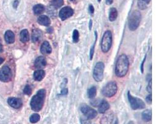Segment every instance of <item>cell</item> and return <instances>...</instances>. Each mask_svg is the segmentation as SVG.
<instances>
[{
	"label": "cell",
	"mask_w": 165,
	"mask_h": 124,
	"mask_svg": "<svg viewBox=\"0 0 165 124\" xmlns=\"http://www.w3.org/2000/svg\"><path fill=\"white\" fill-rule=\"evenodd\" d=\"M150 1L151 0H138L137 1L138 7L142 10L145 9Z\"/></svg>",
	"instance_id": "cb8c5ba5"
},
{
	"label": "cell",
	"mask_w": 165,
	"mask_h": 124,
	"mask_svg": "<svg viewBox=\"0 0 165 124\" xmlns=\"http://www.w3.org/2000/svg\"><path fill=\"white\" fill-rule=\"evenodd\" d=\"M147 90L149 93H152V79L149 80V82H148V84L147 86Z\"/></svg>",
	"instance_id": "1f68e13d"
},
{
	"label": "cell",
	"mask_w": 165,
	"mask_h": 124,
	"mask_svg": "<svg viewBox=\"0 0 165 124\" xmlns=\"http://www.w3.org/2000/svg\"><path fill=\"white\" fill-rule=\"evenodd\" d=\"M42 38V32L39 29H34L32 33V41L34 43L40 41Z\"/></svg>",
	"instance_id": "9a60e30c"
},
{
	"label": "cell",
	"mask_w": 165,
	"mask_h": 124,
	"mask_svg": "<svg viewBox=\"0 0 165 124\" xmlns=\"http://www.w3.org/2000/svg\"><path fill=\"white\" fill-rule=\"evenodd\" d=\"M37 21L39 24L41 26H48L51 24V21L50 19L46 16L43 15L40 16V17L37 19Z\"/></svg>",
	"instance_id": "e0dca14e"
},
{
	"label": "cell",
	"mask_w": 165,
	"mask_h": 124,
	"mask_svg": "<svg viewBox=\"0 0 165 124\" xmlns=\"http://www.w3.org/2000/svg\"><path fill=\"white\" fill-rule=\"evenodd\" d=\"M118 91V86L114 81L109 82L102 89V94L107 98H111L114 96Z\"/></svg>",
	"instance_id": "52a82bcc"
},
{
	"label": "cell",
	"mask_w": 165,
	"mask_h": 124,
	"mask_svg": "<svg viewBox=\"0 0 165 124\" xmlns=\"http://www.w3.org/2000/svg\"><path fill=\"white\" fill-rule=\"evenodd\" d=\"M74 14V10L70 6L62 8L60 11L59 16L62 21H65Z\"/></svg>",
	"instance_id": "30bf717a"
},
{
	"label": "cell",
	"mask_w": 165,
	"mask_h": 124,
	"mask_svg": "<svg viewBox=\"0 0 165 124\" xmlns=\"http://www.w3.org/2000/svg\"><path fill=\"white\" fill-rule=\"evenodd\" d=\"M95 42H94L93 45H92V47H91V48H90V60H92L93 59V57L94 52H95V44H96V42H97V31H95Z\"/></svg>",
	"instance_id": "4316f807"
},
{
	"label": "cell",
	"mask_w": 165,
	"mask_h": 124,
	"mask_svg": "<svg viewBox=\"0 0 165 124\" xmlns=\"http://www.w3.org/2000/svg\"><path fill=\"white\" fill-rule=\"evenodd\" d=\"M40 52L44 55L50 54L52 52V48L50 43L47 41H45L41 45Z\"/></svg>",
	"instance_id": "5bb4252c"
},
{
	"label": "cell",
	"mask_w": 165,
	"mask_h": 124,
	"mask_svg": "<svg viewBox=\"0 0 165 124\" xmlns=\"http://www.w3.org/2000/svg\"><path fill=\"white\" fill-rule=\"evenodd\" d=\"M104 69L105 64L102 62H98L95 66L93 72V77L97 82H100L103 80Z\"/></svg>",
	"instance_id": "8992f818"
},
{
	"label": "cell",
	"mask_w": 165,
	"mask_h": 124,
	"mask_svg": "<svg viewBox=\"0 0 165 124\" xmlns=\"http://www.w3.org/2000/svg\"><path fill=\"white\" fill-rule=\"evenodd\" d=\"M112 45V34L110 30L105 32L101 42V48L104 53H107Z\"/></svg>",
	"instance_id": "277c9868"
},
{
	"label": "cell",
	"mask_w": 165,
	"mask_h": 124,
	"mask_svg": "<svg viewBox=\"0 0 165 124\" xmlns=\"http://www.w3.org/2000/svg\"><path fill=\"white\" fill-rule=\"evenodd\" d=\"M81 124H91V123L89 121V119H88L86 117L81 118Z\"/></svg>",
	"instance_id": "4dcf8cb0"
},
{
	"label": "cell",
	"mask_w": 165,
	"mask_h": 124,
	"mask_svg": "<svg viewBox=\"0 0 165 124\" xmlns=\"http://www.w3.org/2000/svg\"><path fill=\"white\" fill-rule=\"evenodd\" d=\"M110 107L108 102L105 100H103L98 106V112L101 114H105L110 109Z\"/></svg>",
	"instance_id": "2e32d148"
},
{
	"label": "cell",
	"mask_w": 165,
	"mask_h": 124,
	"mask_svg": "<svg viewBox=\"0 0 165 124\" xmlns=\"http://www.w3.org/2000/svg\"><path fill=\"white\" fill-rule=\"evenodd\" d=\"M46 96V91L44 89H40L37 93L32 97L30 101L31 109L35 112H39L44 105Z\"/></svg>",
	"instance_id": "7a4b0ae2"
},
{
	"label": "cell",
	"mask_w": 165,
	"mask_h": 124,
	"mask_svg": "<svg viewBox=\"0 0 165 124\" xmlns=\"http://www.w3.org/2000/svg\"><path fill=\"white\" fill-rule=\"evenodd\" d=\"M45 76V72L42 69L37 70V71H35L34 73V79L35 81H41L43 79Z\"/></svg>",
	"instance_id": "d6986e66"
},
{
	"label": "cell",
	"mask_w": 165,
	"mask_h": 124,
	"mask_svg": "<svg viewBox=\"0 0 165 124\" xmlns=\"http://www.w3.org/2000/svg\"><path fill=\"white\" fill-rule=\"evenodd\" d=\"M87 95L90 99H93L97 95V88L95 86L90 88L87 91Z\"/></svg>",
	"instance_id": "d4e9b609"
},
{
	"label": "cell",
	"mask_w": 165,
	"mask_h": 124,
	"mask_svg": "<svg viewBox=\"0 0 165 124\" xmlns=\"http://www.w3.org/2000/svg\"><path fill=\"white\" fill-rule=\"evenodd\" d=\"M127 97H128V100L131 105V108L133 110H137V109H143L145 108V104L143 101V100L140 99L138 98H134L133 97L130 92L129 91L127 93Z\"/></svg>",
	"instance_id": "5b68a950"
},
{
	"label": "cell",
	"mask_w": 165,
	"mask_h": 124,
	"mask_svg": "<svg viewBox=\"0 0 165 124\" xmlns=\"http://www.w3.org/2000/svg\"><path fill=\"white\" fill-rule=\"evenodd\" d=\"M98 2H100L101 0H98Z\"/></svg>",
	"instance_id": "f6af8a7d"
},
{
	"label": "cell",
	"mask_w": 165,
	"mask_h": 124,
	"mask_svg": "<svg viewBox=\"0 0 165 124\" xmlns=\"http://www.w3.org/2000/svg\"><path fill=\"white\" fill-rule=\"evenodd\" d=\"M64 4V0H51V6L55 8L58 9L61 8Z\"/></svg>",
	"instance_id": "484cf974"
},
{
	"label": "cell",
	"mask_w": 165,
	"mask_h": 124,
	"mask_svg": "<svg viewBox=\"0 0 165 124\" xmlns=\"http://www.w3.org/2000/svg\"><path fill=\"white\" fill-rule=\"evenodd\" d=\"M34 65L37 68L41 69L46 65V60L44 57H39L35 61Z\"/></svg>",
	"instance_id": "4fadbf2b"
},
{
	"label": "cell",
	"mask_w": 165,
	"mask_h": 124,
	"mask_svg": "<svg viewBox=\"0 0 165 124\" xmlns=\"http://www.w3.org/2000/svg\"><path fill=\"white\" fill-rule=\"evenodd\" d=\"M146 101L147 102V103L148 104H152V94H149L147 98H146Z\"/></svg>",
	"instance_id": "836d02e7"
},
{
	"label": "cell",
	"mask_w": 165,
	"mask_h": 124,
	"mask_svg": "<svg viewBox=\"0 0 165 124\" xmlns=\"http://www.w3.org/2000/svg\"><path fill=\"white\" fill-rule=\"evenodd\" d=\"M47 31H48V33H52L53 30V29L51 28H49L48 29H47Z\"/></svg>",
	"instance_id": "ab89813d"
},
{
	"label": "cell",
	"mask_w": 165,
	"mask_h": 124,
	"mask_svg": "<svg viewBox=\"0 0 165 124\" xmlns=\"http://www.w3.org/2000/svg\"><path fill=\"white\" fill-rule=\"evenodd\" d=\"M12 78V72L8 66H4L0 69V80L3 82L7 83Z\"/></svg>",
	"instance_id": "9c48e42d"
},
{
	"label": "cell",
	"mask_w": 165,
	"mask_h": 124,
	"mask_svg": "<svg viewBox=\"0 0 165 124\" xmlns=\"http://www.w3.org/2000/svg\"><path fill=\"white\" fill-rule=\"evenodd\" d=\"M146 60V55L145 56L144 58H143V60L142 62V64H141V65H140V70H141V72L143 73V65H144V63H145V62Z\"/></svg>",
	"instance_id": "e575fe53"
},
{
	"label": "cell",
	"mask_w": 165,
	"mask_h": 124,
	"mask_svg": "<svg viewBox=\"0 0 165 124\" xmlns=\"http://www.w3.org/2000/svg\"><path fill=\"white\" fill-rule=\"evenodd\" d=\"M113 3V0H106V4L107 5H111Z\"/></svg>",
	"instance_id": "74e56055"
},
{
	"label": "cell",
	"mask_w": 165,
	"mask_h": 124,
	"mask_svg": "<svg viewBox=\"0 0 165 124\" xmlns=\"http://www.w3.org/2000/svg\"><path fill=\"white\" fill-rule=\"evenodd\" d=\"M119 123V122H118V120H116V122H115V123H114V124H118Z\"/></svg>",
	"instance_id": "7bdbcfd3"
},
{
	"label": "cell",
	"mask_w": 165,
	"mask_h": 124,
	"mask_svg": "<svg viewBox=\"0 0 165 124\" xmlns=\"http://www.w3.org/2000/svg\"><path fill=\"white\" fill-rule=\"evenodd\" d=\"M142 120L145 122H148L152 120V110L147 109L145 111H143L142 114Z\"/></svg>",
	"instance_id": "ffe728a7"
},
{
	"label": "cell",
	"mask_w": 165,
	"mask_h": 124,
	"mask_svg": "<svg viewBox=\"0 0 165 124\" xmlns=\"http://www.w3.org/2000/svg\"><path fill=\"white\" fill-rule=\"evenodd\" d=\"M9 105L14 109H19L22 106V101L19 98H10L8 100Z\"/></svg>",
	"instance_id": "8fae6325"
},
{
	"label": "cell",
	"mask_w": 165,
	"mask_h": 124,
	"mask_svg": "<svg viewBox=\"0 0 165 124\" xmlns=\"http://www.w3.org/2000/svg\"><path fill=\"white\" fill-rule=\"evenodd\" d=\"M114 118L113 112H109L103 116L100 120V124H111Z\"/></svg>",
	"instance_id": "7c38bea8"
},
{
	"label": "cell",
	"mask_w": 165,
	"mask_h": 124,
	"mask_svg": "<svg viewBox=\"0 0 165 124\" xmlns=\"http://www.w3.org/2000/svg\"><path fill=\"white\" fill-rule=\"evenodd\" d=\"M141 21V14L139 11H133L129 18L128 26L131 31L136 30L140 25Z\"/></svg>",
	"instance_id": "3957f363"
},
{
	"label": "cell",
	"mask_w": 165,
	"mask_h": 124,
	"mask_svg": "<svg viewBox=\"0 0 165 124\" xmlns=\"http://www.w3.org/2000/svg\"><path fill=\"white\" fill-rule=\"evenodd\" d=\"M70 1H75V0H70Z\"/></svg>",
	"instance_id": "ee69618b"
},
{
	"label": "cell",
	"mask_w": 165,
	"mask_h": 124,
	"mask_svg": "<svg viewBox=\"0 0 165 124\" xmlns=\"http://www.w3.org/2000/svg\"><path fill=\"white\" fill-rule=\"evenodd\" d=\"M33 11L35 14L36 15L40 14L45 11V6L41 4H36L33 8Z\"/></svg>",
	"instance_id": "7402d4cb"
},
{
	"label": "cell",
	"mask_w": 165,
	"mask_h": 124,
	"mask_svg": "<svg viewBox=\"0 0 165 124\" xmlns=\"http://www.w3.org/2000/svg\"><path fill=\"white\" fill-rule=\"evenodd\" d=\"M4 62V58H1V57H0V64H2Z\"/></svg>",
	"instance_id": "60d3db41"
},
{
	"label": "cell",
	"mask_w": 165,
	"mask_h": 124,
	"mask_svg": "<svg viewBox=\"0 0 165 124\" xmlns=\"http://www.w3.org/2000/svg\"><path fill=\"white\" fill-rule=\"evenodd\" d=\"M4 39L8 44H13L15 40V35L12 31L8 30L4 34Z\"/></svg>",
	"instance_id": "ac0fdd59"
},
{
	"label": "cell",
	"mask_w": 165,
	"mask_h": 124,
	"mask_svg": "<svg viewBox=\"0 0 165 124\" xmlns=\"http://www.w3.org/2000/svg\"><path fill=\"white\" fill-rule=\"evenodd\" d=\"M117 17H118V11L115 8H111L110 9L109 20L111 22H113L116 19Z\"/></svg>",
	"instance_id": "603a6c76"
},
{
	"label": "cell",
	"mask_w": 165,
	"mask_h": 124,
	"mask_svg": "<svg viewBox=\"0 0 165 124\" xmlns=\"http://www.w3.org/2000/svg\"><path fill=\"white\" fill-rule=\"evenodd\" d=\"M72 40L74 43H77L79 40V32L76 29H75L73 31Z\"/></svg>",
	"instance_id": "f1b7e54d"
},
{
	"label": "cell",
	"mask_w": 165,
	"mask_h": 124,
	"mask_svg": "<svg viewBox=\"0 0 165 124\" xmlns=\"http://www.w3.org/2000/svg\"><path fill=\"white\" fill-rule=\"evenodd\" d=\"M68 93V90L67 89H63L62 91H61V95H66Z\"/></svg>",
	"instance_id": "d590c367"
},
{
	"label": "cell",
	"mask_w": 165,
	"mask_h": 124,
	"mask_svg": "<svg viewBox=\"0 0 165 124\" xmlns=\"http://www.w3.org/2000/svg\"><path fill=\"white\" fill-rule=\"evenodd\" d=\"M24 93L29 96L32 94V88L29 85L25 86V87L24 89Z\"/></svg>",
	"instance_id": "f546056e"
},
{
	"label": "cell",
	"mask_w": 165,
	"mask_h": 124,
	"mask_svg": "<svg viewBox=\"0 0 165 124\" xmlns=\"http://www.w3.org/2000/svg\"><path fill=\"white\" fill-rule=\"evenodd\" d=\"M129 67V62L127 57L124 54L120 55L117 60L116 64L115 73L116 76L119 78L126 76L127 73L128 72Z\"/></svg>",
	"instance_id": "6da1fadb"
},
{
	"label": "cell",
	"mask_w": 165,
	"mask_h": 124,
	"mask_svg": "<svg viewBox=\"0 0 165 124\" xmlns=\"http://www.w3.org/2000/svg\"><path fill=\"white\" fill-rule=\"evenodd\" d=\"M20 40L23 43H25L29 40V34L27 30L24 29L20 32Z\"/></svg>",
	"instance_id": "44dd1931"
},
{
	"label": "cell",
	"mask_w": 165,
	"mask_h": 124,
	"mask_svg": "<svg viewBox=\"0 0 165 124\" xmlns=\"http://www.w3.org/2000/svg\"><path fill=\"white\" fill-rule=\"evenodd\" d=\"M88 11H89V13L90 14H93L94 13V11H95V9H94V7L92 4H89V6H88Z\"/></svg>",
	"instance_id": "d6a6232c"
},
{
	"label": "cell",
	"mask_w": 165,
	"mask_h": 124,
	"mask_svg": "<svg viewBox=\"0 0 165 124\" xmlns=\"http://www.w3.org/2000/svg\"><path fill=\"white\" fill-rule=\"evenodd\" d=\"M81 111L84 117L89 120L93 119L97 115V112L88 106L82 104L81 106Z\"/></svg>",
	"instance_id": "ba28073f"
},
{
	"label": "cell",
	"mask_w": 165,
	"mask_h": 124,
	"mask_svg": "<svg viewBox=\"0 0 165 124\" xmlns=\"http://www.w3.org/2000/svg\"><path fill=\"white\" fill-rule=\"evenodd\" d=\"M3 51V47L2 45L0 44V52H1Z\"/></svg>",
	"instance_id": "b9f144b4"
},
{
	"label": "cell",
	"mask_w": 165,
	"mask_h": 124,
	"mask_svg": "<svg viewBox=\"0 0 165 124\" xmlns=\"http://www.w3.org/2000/svg\"><path fill=\"white\" fill-rule=\"evenodd\" d=\"M92 26V19H90V21H89V26H88L89 29H90V30H91Z\"/></svg>",
	"instance_id": "f35d334b"
},
{
	"label": "cell",
	"mask_w": 165,
	"mask_h": 124,
	"mask_svg": "<svg viewBox=\"0 0 165 124\" xmlns=\"http://www.w3.org/2000/svg\"><path fill=\"white\" fill-rule=\"evenodd\" d=\"M18 4H19V1L18 0H15V1H14V4H13V6L14 8H17L18 6Z\"/></svg>",
	"instance_id": "8d00e7d4"
},
{
	"label": "cell",
	"mask_w": 165,
	"mask_h": 124,
	"mask_svg": "<svg viewBox=\"0 0 165 124\" xmlns=\"http://www.w3.org/2000/svg\"><path fill=\"white\" fill-rule=\"evenodd\" d=\"M40 119V116L39 114H33L30 117V122L32 123H35L38 122Z\"/></svg>",
	"instance_id": "83f0119b"
}]
</instances>
